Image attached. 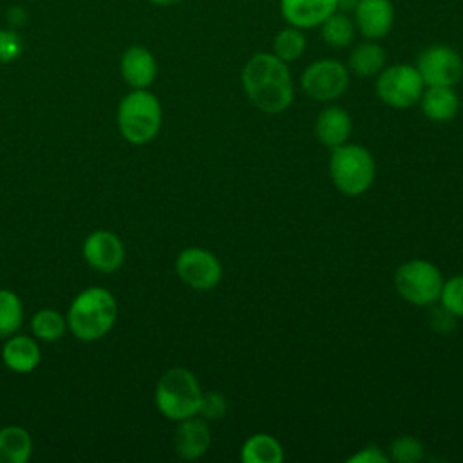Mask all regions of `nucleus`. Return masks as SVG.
<instances>
[{
	"instance_id": "24",
	"label": "nucleus",
	"mask_w": 463,
	"mask_h": 463,
	"mask_svg": "<svg viewBox=\"0 0 463 463\" xmlns=\"http://www.w3.org/2000/svg\"><path fill=\"white\" fill-rule=\"evenodd\" d=\"M22 324L20 298L9 291L0 289V336L13 335Z\"/></svg>"
},
{
	"instance_id": "32",
	"label": "nucleus",
	"mask_w": 463,
	"mask_h": 463,
	"mask_svg": "<svg viewBox=\"0 0 463 463\" xmlns=\"http://www.w3.org/2000/svg\"><path fill=\"white\" fill-rule=\"evenodd\" d=\"M358 4V0H336V9H340L342 13L354 9V5Z\"/></svg>"
},
{
	"instance_id": "12",
	"label": "nucleus",
	"mask_w": 463,
	"mask_h": 463,
	"mask_svg": "<svg viewBox=\"0 0 463 463\" xmlns=\"http://www.w3.org/2000/svg\"><path fill=\"white\" fill-rule=\"evenodd\" d=\"M85 260L98 271L110 273L118 269L125 259L123 242L107 230L92 232L83 244Z\"/></svg>"
},
{
	"instance_id": "5",
	"label": "nucleus",
	"mask_w": 463,
	"mask_h": 463,
	"mask_svg": "<svg viewBox=\"0 0 463 463\" xmlns=\"http://www.w3.org/2000/svg\"><path fill=\"white\" fill-rule=\"evenodd\" d=\"M201 394L203 391L194 373L183 367H174L159 378L154 398L163 416L181 421L197 414Z\"/></svg>"
},
{
	"instance_id": "28",
	"label": "nucleus",
	"mask_w": 463,
	"mask_h": 463,
	"mask_svg": "<svg viewBox=\"0 0 463 463\" xmlns=\"http://www.w3.org/2000/svg\"><path fill=\"white\" fill-rule=\"evenodd\" d=\"M228 411L226 398L217 391H208L201 394L197 414L206 421H217L221 420Z\"/></svg>"
},
{
	"instance_id": "9",
	"label": "nucleus",
	"mask_w": 463,
	"mask_h": 463,
	"mask_svg": "<svg viewBox=\"0 0 463 463\" xmlns=\"http://www.w3.org/2000/svg\"><path fill=\"white\" fill-rule=\"evenodd\" d=\"M416 69L425 87H454L463 78V60L449 45H430L418 54Z\"/></svg>"
},
{
	"instance_id": "6",
	"label": "nucleus",
	"mask_w": 463,
	"mask_h": 463,
	"mask_svg": "<svg viewBox=\"0 0 463 463\" xmlns=\"http://www.w3.org/2000/svg\"><path fill=\"white\" fill-rule=\"evenodd\" d=\"M443 275L429 260L412 259L403 262L394 273V288L403 300L412 306L427 307L439 300Z\"/></svg>"
},
{
	"instance_id": "22",
	"label": "nucleus",
	"mask_w": 463,
	"mask_h": 463,
	"mask_svg": "<svg viewBox=\"0 0 463 463\" xmlns=\"http://www.w3.org/2000/svg\"><path fill=\"white\" fill-rule=\"evenodd\" d=\"M322 40L335 49H344L354 40V24L345 13H333L320 25Z\"/></svg>"
},
{
	"instance_id": "17",
	"label": "nucleus",
	"mask_w": 463,
	"mask_h": 463,
	"mask_svg": "<svg viewBox=\"0 0 463 463\" xmlns=\"http://www.w3.org/2000/svg\"><path fill=\"white\" fill-rule=\"evenodd\" d=\"M418 103L425 118L436 123L454 119L459 110V96L456 94L454 87H425Z\"/></svg>"
},
{
	"instance_id": "19",
	"label": "nucleus",
	"mask_w": 463,
	"mask_h": 463,
	"mask_svg": "<svg viewBox=\"0 0 463 463\" xmlns=\"http://www.w3.org/2000/svg\"><path fill=\"white\" fill-rule=\"evenodd\" d=\"M385 65V51L374 40L358 43L349 54V71L360 78L376 76Z\"/></svg>"
},
{
	"instance_id": "33",
	"label": "nucleus",
	"mask_w": 463,
	"mask_h": 463,
	"mask_svg": "<svg viewBox=\"0 0 463 463\" xmlns=\"http://www.w3.org/2000/svg\"><path fill=\"white\" fill-rule=\"evenodd\" d=\"M152 4H157V5H170V4H177L181 0H148Z\"/></svg>"
},
{
	"instance_id": "27",
	"label": "nucleus",
	"mask_w": 463,
	"mask_h": 463,
	"mask_svg": "<svg viewBox=\"0 0 463 463\" xmlns=\"http://www.w3.org/2000/svg\"><path fill=\"white\" fill-rule=\"evenodd\" d=\"M439 302L456 317H463V273L443 282Z\"/></svg>"
},
{
	"instance_id": "15",
	"label": "nucleus",
	"mask_w": 463,
	"mask_h": 463,
	"mask_svg": "<svg viewBox=\"0 0 463 463\" xmlns=\"http://www.w3.org/2000/svg\"><path fill=\"white\" fill-rule=\"evenodd\" d=\"M351 130L353 119L349 112L338 105H329L317 116L315 136L327 148H335L347 143Z\"/></svg>"
},
{
	"instance_id": "7",
	"label": "nucleus",
	"mask_w": 463,
	"mask_h": 463,
	"mask_svg": "<svg viewBox=\"0 0 463 463\" xmlns=\"http://www.w3.org/2000/svg\"><path fill=\"white\" fill-rule=\"evenodd\" d=\"M374 89L380 101L387 107L409 109L420 101L425 83L414 65L396 63L378 72Z\"/></svg>"
},
{
	"instance_id": "23",
	"label": "nucleus",
	"mask_w": 463,
	"mask_h": 463,
	"mask_svg": "<svg viewBox=\"0 0 463 463\" xmlns=\"http://www.w3.org/2000/svg\"><path fill=\"white\" fill-rule=\"evenodd\" d=\"M304 51H306V36L302 29L289 25L277 33L273 40V54L279 56L282 61L286 63L295 61L304 54Z\"/></svg>"
},
{
	"instance_id": "3",
	"label": "nucleus",
	"mask_w": 463,
	"mask_h": 463,
	"mask_svg": "<svg viewBox=\"0 0 463 463\" xmlns=\"http://www.w3.org/2000/svg\"><path fill=\"white\" fill-rule=\"evenodd\" d=\"M329 174L335 188L349 197L365 194L376 175L373 154L356 143H344L331 148Z\"/></svg>"
},
{
	"instance_id": "10",
	"label": "nucleus",
	"mask_w": 463,
	"mask_h": 463,
	"mask_svg": "<svg viewBox=\"0 0 463 463\" xmlns=\"http://www.w3.org/2000/svg\"><path fill=\"white\" fill-rule=\"evenodd\" d=\"M175 271L184 284L197 291L213 289L222 277L219 259L203 248L183 250L175 260Z\"/></svg>"
},
{
	"instance_id": "4",
	"label": "nucleus",
	"mask_w": 463,
	"mask_h": 463,
	"mask_svg": "<svg viewBox=\"0 0 463 463\" xmlns=\"http://www.w3.org/2000/svg\"><path fill=\"white\" fill-rule=\"evenodd\" d=\"M163 110L159 99L145 90L136 89L127 94L118 109V125L123 137L134 145H145L156 137L161 128Z\"/></svg>"
},
{
	"instance_id": "30",
	"label": "nucleus",
	"mask_w": 463,
	"mask_h": 463,
	"mask_svg": "<svg viewBox=\"0 0 463 463\" xmlns=\"http://www.w3.org/2000/svg\"><path fill=\"white\" fill-rule=\"evenodd\" d=\"M389 456L374 443L362 447L356 454L347 458V463H387Z\"/></svg>"
},
{
	"instance_id": "11",
	"label": "nucleus",
	"mask_w": 463,
	"mask_h": 463,
	"mask_svg": "<svg viewBox=\"0 0 463 463\" xmlns=\"http://www.w3.org/2000/svg\"><path fill=\"white\" fill-rule=\"evenodd\" d=\"M353 11L354 24L367 40H382L392 29L394 7L391 0H358Z\"/></svg>"
},
{
	"instance_id": "16",
	"label": "nucleus",
	"mask_w": 463,
	"mask_h": 463,
	"mask_svg": "<svg viewBox=\"0 0 463 463\" xmlns=\"http://www.w3.org/2000/svg\"><path fill=\"white\" fill-rule=\"evenodd\" d=\"M121 74L134 89H146L157 74L152 52L141 45L128 47L121 56Z\"/></svg>"
},
{
	"instance_id": "8",
	"label": "nucleus",
	"mask_w": 463,
	"mask_h": 463,
	"mask_svg": "<svg viewBox=\"0 0 463 463\" xmlns=\"http://www.w3.org/2000/svg\"><path fill=\"white\" fill-rule=\"evenodd\" d=\"M300 87L311 99L335 101L349 87V69L333 58L317 60L304 69Z\"/></svg>"
},
{
	"instance_id": "2",
	"label": "nucleus",
	"mask_w": 463,
	"mask_h": 463,
	"mask_svg": "<svg viewBox=\"0 0 463 463\" xmlns=\"http://www.w3.org/2000/svg\"><path fill=\"white\" fill-rule=\"evenodd\" d=\"M118 317L116 298L103 288H87L72 302L67 324L80 340H98L107 335Z\"/></svg>"
},
{
	"instance_id": "29",
	"label": "nucleus",
	"mask_w": 463,
	"mask_h": 463,
	"mask_svg": "<svg viewBox=\"0 0 463 463\" xmlns=\"http://www.w3.org/2000/svg\"><path fill=\"white\" fill-rule=\"evenodd\" d=\"M22 52V38L13 31H0V63L16 60Z\"/></svg>"
},
{
	"instance_id": "21",
	"label": "nucleus",
	"mask_w": 463,
	"mask_h": 463,
	"mask_svg": "<svg viewBox=\"0 0 463 463\" xmlns=\"http://www.w3.org/2000/svg\"><path fill=\"white\" fill-rule=\"evenodd\" d=\"M33 450L31 436L22 427H5L0 430V463H24Z\"/></svg>"
},
{
	"instance_id": "13",
	"label": "nucleus",
	"mask_w": 463,
	"mask_h": 463,
	"mask_svg": "<svg viewBox=\"0 0 463 463\" xmlns=\"http://www.w3.org/2000/svg\"><path fill=\"white\" fill-rule=\"evenodd\" d=\"M336 9V0H280L282 18L297 29L320 27Z\"/></svg>"
},
{
	"instance_id": "20",
	"label": "nucleus",
	"mask_w": 463,
	"mask_h": 463,
	"mask_svg": "<svg viewBox=\"0 0 463 463\" xmlns=\"http://www.w3.org/2000/svg\"><path fill=\"white\" fill-rule=\"evenodd\" d=\"M241 459L244 463H280L284 459V449L271 434L259 432L244 441Z\"/></svg>"
},
{
	"instance_id": "1",
	"label": "nucleus",
	"mask_w": 463,
	"mask_h": 463,
	"mask_svg": "<svg viewBox=\"0 0 463 463\" xmlns=\"http://www.w3.org/2000/svg\"><path fill=\"white\" fill-rule=\"evenodd\" d=\"M248 99L266 114L284 112L293 101V80L286 61L271 52H255L242 67Z\"/></svg>"
},
{
	"instance_id": "25",
	"label": "nucleus",
	"mask_w": 463,
	"mask_h": 463,
	"mask_svg": "<svg viewBox=\"0 0 463 463\" xmlns=\"http://www.w3.org/2000/svg\"><path fill=\"white\" fill-rule=\"evenodd\" d=\"M31 327L38 338L52 342L65 333V320L60 313L52 309H42L33 317Z\"/></svg>"
},
{
	"instance_id": "31",
	"label": "nucleus",
	"mask_w": 463,
	"mask_h": 463,
	"mask_svg": "<svg viewBox=\"0 0 463 463\" xmlns=\"http://www.w3.org/2000/svg\"><path fill=\"white\" fill-rule=\"evenodd\" d=\"M454 318L456 315H452L449 309H445L443 306L434 309L430 315V324L438 333H449L454 327Z\"/></svg>"
},
{
	"instance_id": "14",
	"label": "nucleus",
	"mask_w": 463,
	"mask_h": 463,
	"mask_svg": "<svg viewBox=\"0 0 463 463\" xmlns=\"http://www.w3.org/2000/svg\"><path fill=\"white\" fill-rule=\"evenodd\" d=\"M210 441L212 434L206 420L190 416L179 421L174 436V447L183 459L201 458L208 450Z\"/></svg>"
},
{
	"instance_id": "18",
	"label": "nucleus",
	"mask_w": 463,
	"mask_h": 463,
	"mask_svg": "<svg viewBox=\"0 0 463 463\" xmlns=\"http://www.w3.org/2000/svg\"><path fill=\"white\" fill-rule=\"evenodd\" d=\"M4 362L16 373H29L40 362V347L29 336H13L2 351Z\"/></svg>"
},
{
	"instance_id": "26",
	"label": "nucleus",
	"mask_w": 463,
	"mask_h": 463,
	"mask_svg": "<svg viewBox=\"0 0 463 463\" xmlns=\"http://www.w3.org/2000/svg\"><path fill=\"white\" fill-rule=\"evenodd\" d=\"M423 456L425 447L414 436H398L389 447V459L396 463H418Z\"/></svg>"
}]
</instances>
